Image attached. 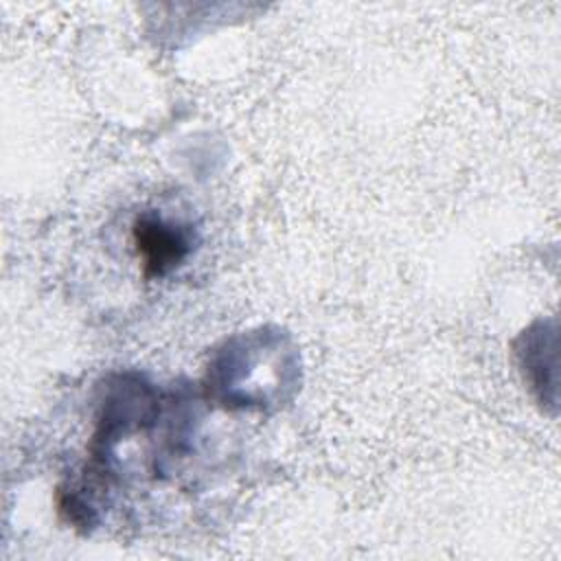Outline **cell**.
Listing matches in <instances>:
<instances>
[{
    "instance_id": "6da1fadb",
    "label": "cell",
    "mask_w": 561,
    "mask_h": 561,
    "mask_svg": "<svg viewBox=\"0 0 561 561\" xmlns=\"http://www.w3.org/2000/svg\"><path fill=\"white\" fill-rule=\"evenodd\" d=\"M134 243L147 278L164 276L178 267L191 250L188 237L178 226L164 224L158 217H140L134 224Z\"/></svg>"
}]
</instances>
